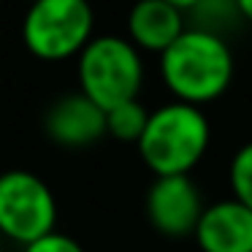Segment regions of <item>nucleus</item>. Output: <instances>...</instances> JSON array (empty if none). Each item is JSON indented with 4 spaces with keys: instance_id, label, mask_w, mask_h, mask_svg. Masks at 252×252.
Returning a JSON list of instances; mask_svg holds the SVG:
<instances>
[{
    "instance_id": "nucleus-5",
    "label": "nucleus",
    "mask_w": 252,
    "mask_h": 252,
    "mask_svg": "<svg viewBox=\"0 0 252 252\" xmlns=\"http://www.w3.org/2000/svg\"><path fill=\"white\" fill-rule=\"evenodd\" d=\"M57 222V201L49 185L30 171L0 174V233L17 244L52 233Z\"/></svg>"
},
{
    "instance_id": "nucleus-1",
    "label": "nucleus",
    "mask_w": 252,
    "mask_h": 252,
    "mask_svg": "<svg viewBox=\"0 0 252 252\" xmlns=\"http://www.w3.org/2000/svg\"><path fill=\"white\" fill-rule=\"evenodd\" d=\"M160 76L176 100L206 106L233 82V52L222 35L187 28L160 55Z\"/></svg>"
},
{
    "instance_id": "nucleus-9",
    "label": "nucleus",
    "mask_w": 252,
    "mask_h": 252,
    "mask_svg": "<svg viewBox=\"0 0 252 252\" xmlns=\"http://www.w3.org/2000/svg\"><path fill=\"white\" fill-rule=\"evenodd\" d=\"M187 30V14L165 0H138L127 14V38L136 49L163 55Z\"/></svg>"
},
{
    "instance_id": "nucleus-6",
    "label": "nucleus",
    "mask_w": 252,
    "mask_h": 252,
    "mask_svg": "<svg viewBox=\"0 0 252 252\" xmlns=\"http://www.w3.org/2000/svg\"><path fill=\"white\" fill-rule=\"evenodd\" d=\"M203 198L190 174L155 176L147 192V217L152 228L171 239L192 236L203 214Z\"/></svg>"
},
{
    "instance_id": "nucleus-16",
    "label": "nucleus",
    "mask_w": 252,
    "mask_h": 252,
    "mask_svg": "<svg viewBox=\"0 0 252 252\" xmlns=\"http://www.w3.org/2000/svg\"><path fill=\"white\" fill-rule=\"evenodd\" d=\"M28 3H35V0H28Z\"/></svg>"
},
{
    "instance_id": "nucleus-12",
    "label": "nucleus",
    "mask_w": 252,
    "mask_h": 252,
    "mask_svg": "<svg viewBox=\"0 0 252 252\" xmlns=\"http://www.w3.org/2000/svg\"><path fill=\"white\" fill-rule=\"evenodd\" d=\"M230 187L236 201L252 209V141L244 144L230 160Z\"/></svg>"
},
{
    "instance_id": "nucleus-2",
    "label": "nucleus",
    "mask_w": 252,
    "mask_h": 252,
    "mask_svg": "<svg viewBox=\"0 0 252 252\" xmlns=\"http://www.w3.org/2000/svg\"><path fill=\"white\" fill-rule=\"evenodd\" d=\"M212 138L201 106L174 100L149 111V122L138 138V155L155 176L190 174L203 160Z\"/></svg>"
},
{
    "instance_id": "nucleus-15",
    "label": "nucleus",
    "mask_w": 252,
    "mask_h": 252,
    "mask_svg": "<svg viewBox=\"0 0 252 252\" xmlns=\"http://www.w3.org/2000/svg\"><path fill=\"white\" fill-rule=\"evenodd\" d=\"M165 3H171V6H176L179 11H185V14H187V11H190V8L198 3V0H165Z\"/></svg>"
},
{
    "instance_id": "nucleus-7",
    "label": "nucleus",
    "mask_w": 252,
    "mask_h": 252,
    "mask_svg": "<svg viewBox=\"0 0 252 252\" xmlns=\"http://www.w3.org/2000/svg\"><path fill=\"white\" fill-rule=\"evenodd\" d=\"M44 133L65 149H84L106 136V111L84 93L60 95L44 114Z\"/></svg>"
},
{
    "instance_id": "nucleus-11",
    "label": "nucleus",
    "mask_w": 252,
    "mask_h": 252,
    "mask_svg": "<svg viewBox=\"0 0 252 252\" xmlns=\"http://www.w3.org/2000/svg\"><path fill=\"white\" fill-rule=\"evenodd\" d=\"M149 122V111L141 106V100H127V103H120L114 109L106 111V133L120 141H133L138 144L144 127Z\"/></svg>"
},
{
    "instance_id": "nucleus-14",
    "label": "nucleus",
    "mask_w": 252,
    "mask_h": 252,
    "mask_svg": "<svg viewBox=\"0 0 252 252\" xmlns=\"http://www.w3.org/2000/svg\"><path fill=\"white\" fill-rule=\"evenodd\" d=\"M239 3V11H241V19L252 22V0H236Z\"/></svg>"
},
{
    "instance_id": "nucleus-8",
    "label": "nucleus",
    "mask_w": 252,
    "mask_h": 252,
    "mask_svg": "<svg viewBox=\"0 0 252 252\" xmlns=\"http://www.w3.org/2000/svg\"><path fill=\"white\" fill-rule=\"evenodd\" d=\"M201 252H252V209L236 198L203 209L195 228Z\"/></svg>"
},
{
    "instance_id": "nucleus-4",
    "label": "nucleus",
    "mask_w": 252,
    "mask_h": 252,
    "mask_svg": "<svg viewBox=\"0 0 252 252\" xmlns=\"http://www.w3.org/2000/svg\"><path fill=\"white\" fill-rule=\"evenodd\" d=\"M93 28L90 0H35L22 19V41L38 60L63 63L82 55L93 41Z\"/></svg>"
},
{
    "instance_id": "nucleus-10",
    "label": "nucleus",
    "mask_w": 252,
    "mask_h": 252,
    "mask_svg": "<svg viewBox=\"0 0 252 252\" xmlns=\"http://www.w3.org/2000/svg\"><path fill=\"white\" fill-rule=\"evenodd\" d=\"M192 25L190 28L206 30L214 35H228V30H233L241 22V11L236 0H198L190 8Z\"/></svg>"
},
{
    "instance_id": "nucleus-3",
    "label": "nucleus",
    "mask_w": 252,
    "mask_h": 252,
    "mask_svg": "<svg viewBox=\"0 0 252 252\" xmlns=\"http://www.w3.org/2000/svg\"><path fill=\"white\" fill-rule=\"evenodd\" d=\"M76 76L79 93L109 111L138 98L144 84L141 52L122 35H93L76 57Z\"/></svg>"
},
{
    "instance_id": "nucleus-13",
    "label": "nucleus",
    "mask_w": 252,
    "mask_h": 252,
    "mask_svg": "<svg viewBox=\"0 0 252 252\" xmlns=\"http://www.w3.org/2000/svg\"><path fill=\"white\" fill-rule=\"evenodd\" d=\"M25 252H84V250L76 239L60 233V230H52V233L30 241V244L25 247Z\"/></svg>"
}]
</instances>
